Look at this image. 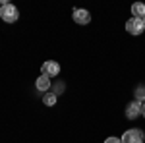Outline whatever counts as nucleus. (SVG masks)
<instances>
[{
	"mask_svg": "<svg viewBox=\"0 0 145 143\" xmlns=\"http://www.w3.org/2000/svg\"><path fill=\"white\" fill-rule=\"evenodd\" d=\"M0 18L6 23H14L18 22L20 18V10L14 6V4H8V2H2V10H0Z\"/></svg>",
	"mask_w": 145,
	"mask_h": 143,
	"instance_id": "f257e3e1",
	"label": "nucleus"
},
{
	"mask_svg": "<svg viewBox=\"0 0 145 143\" xmlns=\"http://www.w3.org/2000/svg\"><path fill=\"white\" fill-rule=\"evenodd\" d=\"M120 141L122 143H143L145 141V133L141 130H128V132H124V135L120 137Z\"/></svg>",
	"mask_w": 145,
	"mask_h": 143,
	"instance_id": "f03ea898",
	"label": "nucleus"
},
{
	"mask_svg": "<svg viewBox=\"0 0 145 143\" xmlns=\"http://www.w3.org/2000/svg\"><path fill=\"white\" fill-rule=\"evenodd\" d=\"M126 31L130 35H141L145 31L143 20H139V18H130V20L126 22Z\"/></svg>",
	"mask_w": 145,
	"mask_h": 143,
	"instance_id": "7ed1b4c3",
	"label": "nucleus"
},
{
	"mask_svg": "<svg viewBox=\"0 0 145 143\" xmlns=\"http://www.w3.org/2000/svg\"><path fill=\"white\" fill-rule=\"evenodd\" d=\"M41 72H43V76H46V77H56L60 74V64L54 62V60H46L45 64H43V68H41Z\"/></svg>",
	"mask_w": 145,
	"mask_h": 143,
	"instance_id": "20e7f679",
	"label": "nucleus"
},
{
	"mask_svg": "<svg viewBox=\"0 0 145 143\" xmlns=\"http://www.w3.org/2000/svg\"><path fill=\"white\" fill-rule=\"evenodd\" d=\"M139 114H141V103H139V101H132V103H128V106H126V118L135 120Z\"/></svg>",
	"mask_w": 145,
	"mask_h": 143,
	"instance_id": "39448f33",
	"label": "nucleus"
},
{
	"mask_svg": "<svg viewBox=\"0 0 145 143\" xmlns=\"http://www.w3.org/2000/svg\"><path fill=\"white\" fill-rule=\"evenodd\" d=\"M74 22L79 23V25H85V23L91 22V14L87 10H81V8H76L74 10Z\"/></svg>",
	"mask_w": 145,
	"mask_h": 143,
	"instance_id": "423d86ee",
	"label": "nucleus"
},
{
	"mask_svg": "<svg viewBox=\"0 0 145 143\" xmlns=\"http://www.w3.org/2000/svg\"><path fill=\"white\" fill-rule=\"evenodd\" d=\"M35 87H37V91H41V93H46L50 89V77L41 74V76L37 77V81H35Z\"/></svg>",
	"mask_w": 145,
	"mask_h": 143,
	"instance_id": "0eeeda50",
	"label": "nucleus"
},
{
	"mask_svg": "<svg viewBox=\"0 0 145 143\" xmlns=\"http://www.w3.org/2000/svg\"><path fill=\"white\" fill-rule=\"evenodd\" d=\"M132 14H134V18L143 20L145 18V4H141V2H134V4H132Z\"/></svg>",
	"mask_w": 145,
	"mask_h": 143,
	"instance_id": "6e6552de",
	"label": "nucleus"
},
{
	"mask_svg": "<svg viewBox=\"0 0 145 143\" xmlns=\"http://www.w3.org/2000/svg\"><path fill=\"white\" fill-rule=\"evenodd\" d=\"M43 103H45L46 106H54V104H56V95H54V93H45Z\"/></svg>",
	"mask_w": 145,
	"mask_h": 143,
	"instance_id": "1a4fd4ad",
	"label": "nucleus"
},
{
	"mask_svg": "<svg viewBox=\"0 0 145 143\" xmlns=\"http://www.w3.org/2000/svg\"><path fill=\"white\" fill-rule=\"evenodd\" d=\"M135 101L145 103V85H139V87L135 89Z\"/></svg>",
	"mask_w": 145,
	"mask_h": 143,
	"instance_id": "9d476101",
	"label": "nucleus"
},
{
	"mask_svg": "<svg viewBox=\"0 0 145 143\" xmlns=\"http://www.w3.org/2000/svg\"><path fill=\"white\" fill-rule=\"evenodd\" d=\"M105 143H122V141H120V137H106Z\"/></svg>",
	"mask_w": 145,
	"mask_h": 143,
	"instance_id": "9b49d317",
	"label": "nucleus"
},
{
	"mask_svg": "<svg viewBox=\"0 0 145 143\" xmlns=\"http://www.w3.org/2000/svg\"><path fill=\"white\" fill-rule=\"evenodd\" d=\"M141 116H145V103H141Z\"/></svg>",
	"mask_w": 145,
	"mask_h": 143,
	"instance_id": "f8f14e48",
	"label": "nucleus"
},
{
	"mask_svg": "<svg viewBox=\"0 0 145 143\" xmlns=\"http://www.w3.org/2000/svg\"><path fill=\"white\" fill-rule=\"evenodd\" d=\"M143 25H145V18H143Z\"/></svg>",
	"mask_w": 145,
	"mask_h": 143,
	"instance_id": "ddd939ff",
	"label": "nucleus"
},
{
	"mask_svg": "<svg viewBox=\"0 0 145 143\" xmlns=\"http://www.w3.org/2000/svg\"><path fill=\"white\" fill-rule=\"evenodd\" d=\"M0 10H2V4H0Z\"/></svg>",
	"mask_w": 145,
	"mask_h": 143,
	"instance_id": "4468645a",
	"label": "nucleus"
}]
</instances>
